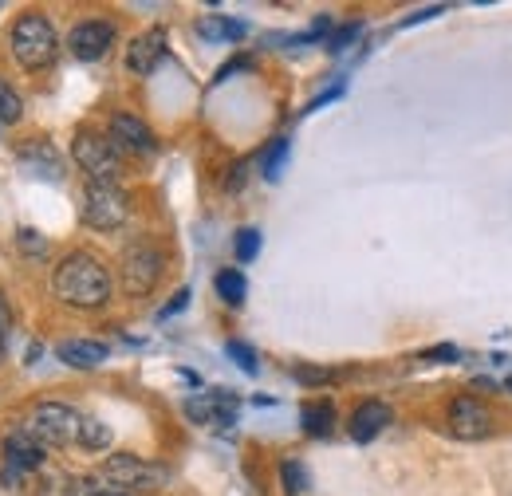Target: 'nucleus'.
Masks as SVG:
<instances>
[{
	"label": "nucleus",
	"mask_w": 512,
	"mask_h": 496,
	"mask_svg": "<svg viewBox=\"0 0 512 496\" xmlns=\"http://www.w3.org/2000/svg\"><path fill=\"white\" fill-rule=\"evenodd\" d=\"M225 351H229V359H237V363H241V371L256 374V351L253 347H245V343H229Z\"/></svg>",
	"instance_id": "b1692460"
},
{
	"label": "nucleus",
	"mask_w": 512,
	"mask_h": 496,
	"mask_svg": "<svg viewBox=\"0 0 512 496\" xmlns=\"http://www.w3.org/2000/svg\"><path fill=\"white\" fill-rule=\"evenodd\" d=\"M20 158H24V166H28L32 174H40V178H44V170H48V178H60V174H64V166H60V158H56V150H52L48 142H28Z\"/></svg>",
	"instance_id": "2eb2a0df"
},
{
	"label": "nucleus",
	"mask_w": 512,
	"mask_h": 496,
	"mask_svg": "<svg viewBox=\"0 0 512 496\" xmlns=\"http://www.w3.org/2000/svg\"><path fill=\"white\" fill-rule=\"evenodd\" d=\"M449 430L457 437H465V441H481V437L493 434V414L477 402V398H453V406H449Z\"/></svg>",
	"instance_id": "9d476101"
},
{
	"label": "nucleus",
	"mask_w": 512,
	"mask_h": 496,
	"mask_svg": "<svg viewBox=\"0 0 512 496\" xmlns=\"http://www.w3.org/2000/svg\"><path fill=\"white\" fill-rule=\"evenodd\" d=\"M71 150H75L79 170H83L91 182H99V186H119L123 158H119V146H115L107 134H99V130H79L75 142H71Z\"/></svg>",
	"instance_id": "7ed1b4c3"
},
{
	"label": "nucleus",
	"mask_w": 512,
	"mask_h": 496,
	"mask_svg": "<svg viewBox=\"0 0 512 496\" xmlns=\"http://www.w3.org/2000/svg\"><path fill=\"white\" fill-rule=\"evenodd\" d=\"M52 288L56 296L71 304V308H99L111 300V272L87 256V252H71L56 264V276H52Z\"/></svg>",
	"instance_id": "f257e3e1"
},
{
	"label": "nucleus",
	"mask_w": 512,
	"mask_h": 496,
	"mask_svg": "<svg viewBox=\"0 0 512 496\" xmlns=\"http://www.w3.org/2000/svg\"><path fill=\"white\" fill-rule=\"evenodd\" d=\"M56 52H60V36H56L48 16L28 12V16H20L12 24V56H16L20 67L40 71V67H48V63L56 60Z\"/></svg>",
	"instance_id": "f03ea898"
},
{
	"label": "nucleus",
	"mask_w": 512,
	"mask_h": 496,
	"mask_svg": "<svg viewBox=\"0 0 512 496\" xmlns=\"http://www.w3.org/2000/svg\"><path fill=\"white\" fill-rule=\"evenodd\" d=\"M83 449H107L111 445V426L103 422V418H91V414H83V422H79V437H75Z\"/></svg>",
	"instance_id": "a211bd4d"
},
{
	"label": "nucleus",
	"mask_w": 512,
	"mask_h": 496,
	"mask_svg": "<svg viewBox=\"0 0 512 496\" xmlns=\"http://www.w3.org/2000/svg\"><path fill=\"white\" fill-rule=\"evenodd\" d=\"M111 142H115L119 150H134V154H154V150H158L154 130L142 123L138 115H127V111H119V115L111 119Z\"/></svg>",
	"instance_id": "9b49d317"
},
{
	"label": "nucleus",
	"mask_w": 512,
	"mask_h": 496,
	"mask_svg": "<svg viewBox=\"0 0 512 496\" xmlns=\"http://www.w3.org/2000/svg\"><path fill=\"white\" fill-rule=\"evenodd\" d=\"M390 418H394L390 406L379 402V398H371V402H363V406L351 414V437H355V441H375V437L390 426Z\"/></svg>",
	"instance_id": "ddd939ff"
},
{
	"label": "nucleus",
	"mask_w": 512,
	"mask_h": 496,
	"mask_svg": "<svg viewBox=\"0 0 512 496\" xmlns=\"http://www.w3.org/2000/svg\"><path fill=\"white\" fill-rule=\"evenodd\" d=\"M20 248H24L28 256H44V252H48V245H44V241H40L32 229H24V233H20Z\"/></svg>",
	"instance_id": "393cba45"
},
{
	"label": "nucleus",
	"mask_w": 512,
	"mask_h": 496,
	"mask_svg": "<svg viewBox=\"0 0 512 496\" xmlns=\"http://www.w3.org/2000/svg\"><path fill=\"white\" fill-rule=\"evenodd\" d=\"M256 252H260V233H256V229H241V233H237V256L249 264Z\"/></svg>",
	"instance_id": "5701e85b"
},
{
	"label": "nucleus",
	"mask_w": 512,
	"mask_h": 496,
	"mask_svg": "<svg viewBox=\"0 0 512 496\" xmlns=\"http://www.w3.org/2000/svg\"><path fill=\"white\" fill-rule=\"evenodd\" d=\"M4 465H8L4 469V481H16L24 473H36L44 465V445L28 434V430H12V434L4 437Z\"/></svg>",
	"instance_id": "1a4fd4ad"
},
{
	"label": "nucleus",
	"mask_w": 512,
	"mask_h": 496,
	"mask_svg": "<svg viewBox=\"0 0 512 496\" xmlns=\"http://www.w3.org/2000/svg\"><path fill=\"white\" fill-rule=\"evenodd\" d=\"M296 378L312 386V382H327V378H331V371H296Z\"/></svg>",
	"instance_id": "cd10ccee"
},
{
	"label": "nucleus",
	"mask_w": 512,
	"mask_h": 496,
	"mask_svg": "<svg viewBox=\"0 0 512 496\" xmlns=\"http://www.w3.org/2000/svg\"><path fill=\"white\" fill-rule=\"evenodd\" d=\"M284 158H288V142H284V138H276V142L268 146V154H264V178H268V182H276V178H280Z\"/></svg>",
	"instance_id": "4be33fe9"
},
{
	"label": "nucleus",
	"mask_w": 512,
	"mask_h": 496,
	"mask_svg": "<svg viewBox=\"0 0 512 496\" xmlns=\"http://www.w3.org/2000/svg\"><path fill=\"white\" fill-rule=\"evenodd\" d=\"M79 422H83V414H75L64 402H40L28 418V434L40 445H67L79 437Z\"/></svg>",
	"instance_id": "39448f33"
},
{
	"label": "nucleus",
	"mask_w": 512,
	"mask_h": 496,
	"mask_svg": "<svg viewBox=\"0 0 512 496\" xmlns=\"http://www.w3.org/2000/svg\"><path fill=\"white\" fill-rule=\"evenodd\" d=\"M103 481L123 489V493H142V489H158L166 481V473L158 465L134 457V453H111L103 461Z\"/></svg>",
	"instance_id": "423d86ee"
},
{
	"label": "nucleus",
	"mask_w": 512,
	"mask_h": 496,
	"mask_svg": "<svg viewBox=\"0 0 512 496\" xmlns=\"http://www.w3.org/2000/svg\"><path fill=\"white\" fill-rule=\"evenodd\" d=\"M20 115H24V103H20V95L0 79V126L8 123H20Z\"/></svg>",
	"instance_id": "412c9836"
},
{
	"label": "nucleus",
	"mask_w": 512,
	"mask_h": 496,
	"mask_svg": "<svg viewBox=\"0 0 512 496\" xmlns=\"http://www.w3.org/2000/svg\"><path fill=\"white\" fill-rule=\"evenodd\" d=\"M87 496H130V493H123V489H115V485H107V489H95V493H87Z\"/></svg>",
	"instance_id": "c756f323"
},
{
	"label": "nucleus",
	"mask_w": 512,
	"mask_h": 496,
	"mask_svg": "<svg viewBox=\"0 0 512 496\" xmlns=\"http://www.w3.org/2000/svg\"><path fill=\"white\" fill-rule=\"evenodd\" d=\"M130 217V197L119 186H99L91 182L83 193V225L107 233V229H119Z\"/></svg>",
	"instance_id": "20e7f679"
},
{
	"label": "nucleus",
	"mask_w": 512,
	"mask_h": 496,
	"mask_svg": "<svg viewBox=\"0 0 512 496\" xmlns=\"http://www.w3.org/2000/svg\"><path fill=\"white\" fill-rule=\"evenodd\" d=\"M351 36H359V28H355V24H351V28H343V32H335V36H331V52H339Z\"/></svg>",
	"instance_id": "bb28decb"
},
{
	"label": "nucleus",
	"mask_w": 512,
	"mask_h": 496,
	"mask_svg": "<svg viewBox=\"0 0 512 496\" xmlns=\"http://www.w3.org/2000/svg\"><path fill=\"white\" fill-rule=\"evenodd\" d=\"M300 422H304V434L308 437H327L331 426H335V410H331V402H312V406H304Z\"/></svg>",
	"instance_id": "dca6fc26"
},
{
	"label": "nucleus",
	"mask_w": 512,
	"mask_h": 496,
	"mask_svg": "<svg viewBox=\"0 0 512 496\" xmlns=\"http://www.w3.org/2000/svg\"><path fill=\"white\" fill-rule=\"evenodd\" d=\"M280 481H284V493H288V496H304V493H308V469H304L296 457L280 461Z\"/></svg>",
	"instance_id": "aec40b11"
},
{
	"label": "nucleus",
	"mask_w": 512,
	"mask_h": 496,
	"mask_svg": "<svg viewBox=\"0 0 512 496\" xmlns=\"http://www.w3.org/2000/svg\"><path fill=\"white\" fill-rule=\"evenodd\" d=\"M111 44H115V24H107V20H83V24H75L71 36H67L71 56L83 63L103 60V56L111 52Z\"/></svg>",
	"instance_id": "6e6552de"
},
{
	"label": "nucleus",
	"mask_w": 512,
	"mask_h": 496,
	"mask_svg": "<svg viewBox=\"0 0 512 496\" xmlns=\"http://www.w3.org/2000/svg\"><path fill=\"white\" fill-rule=\"evenodd\" d=\"M509 390H512V378H509Z\"/></svg>",
	"instance_id": "2f4dec72"
},
{
	"label": "nucleus",
	"mask_w": 512,
	"mask_h": 496,
	"mask_svg": "<svg viewBox=\"0 0 512 496\" xmlns=\"http://www.w3.org/2000/svg\"><path fill=\"white\" fill-rule=\"evenodd\" d=\"M217 296H221V300H225L229 308H241V304H245V296H249L245 272H233V268L217 272Z\"/></svg>",
	"instance_id": "f3484780"
},
{
	"label": "nucleus",
	"mask_w": 512,
	"mask_h": 496,
	"mask_svg": "<svg viewBox=\"0 0 512 496\" xmlns=\"http://www.w3.org/2000/svg\"><path fill=\"white\" fill-rule=\"evenodd\" d=\"M249 28L241 24V20H229V16H209V20H201V36L205 40H241Z\"/></svg>",
	"instance_id": "6ab92c4d"
},
{
	"label": "nucleus",
	"mask_w": 512,
	"mask_h": 496,
	"mask_svg": "<svg viewBox=\"0 0 512 496\" xmlns=\"http://www.w3.org/2000/svg\"><path fill=\"white\" fill-rule=\"evenodd\" d=\"M0 347H4V304H0Z\"/></svg>",
	"instance_id": "7c9ffc66"
},
{
	"label": "nucleus",
	"mask_w": 512,
	"mask_h": 496,
	"mask_svg": "<svg viewBox=\"0 0 512 496\" xmlns=\"http://www.w3.org/2000/svg\"><path fill=\"white\" fill-rule=\"evenodd\" d=\"M422 359H457V351H453V347H434V351H426Z\"/></svg>",
	"instance_id": "c85d7f7f"
},
{
	"label": "nucleus",
	"mask_w": 512,
	"mask_h": 496,
	"mask_svg": "<svg viewBox=\"0 0 512 496\" xmlns=\"http://www.w3.org/2000/svg\"><path fill=\"white\" fill-rule=\"evenodd\" d=\"M162 268H166V260H162V252L154 245H146V241L130 245L123 252V268H119L127 296H150L154 284L162 280Z\"/></svg>",
	"instance_id": "0eeeda50"
},
{
	"label": "nucleus",
	"mask_w": 512,
	"mask_h": 496,
	"mask_svg": "<svg viewBox=\"0 0 512 496\" xmlns=\"http://www.w3.org/2000/svg\"><path fill=\"white\" fill-rule=\"evenodd\" d=\"M56 355H60V363L75 367V371H91V367H99V363L107 359V347H103V343L75 339V343H60V347H56Z\"/></svg>",
	"instance_id": "4468645a"
},
{
	"label": "nucleus",
	"mask_w": 512,
	"mask_h": 496,
	"mask_svg": "<svg viewBox=\"0 0 512 496\" xmlns=\"http://www.w3.org/2000/svg\"><path fill=\"white\" fill-rule=\"evenodd\" d=\"M162 60H166V32H162V28H150V32H142L138 40H130L127 67L134 75H150Z\"/></svg>",
	"instance_id": "f8f14e48"
},
{
	"label": "nucleus",
	"mask_w": 512,
	"mask_h": 496,
	"mask_svg": "<svg viewBox=\"0 0 512 496\" xmlns=\"http://www.w3.org/2000/svg\"><path fill=\"white\" fill-rule=\"evenodd\" d=\"M186 304H190V292H186V288H182V292H178V296H174V300H170V304H166V308L158 311V319H170V315H178V311L186 308Z\"/></svg>",
	"instance_id": "a878e982"
}]
</instances>
